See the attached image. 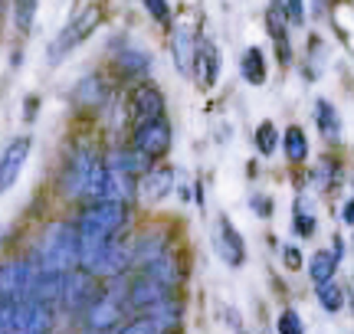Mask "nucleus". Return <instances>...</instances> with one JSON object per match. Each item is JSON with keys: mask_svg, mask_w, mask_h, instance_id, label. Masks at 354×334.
I'll return each instance as SVG.
<instances>
[{"mask_svg": "<svg viewBox=\"0 0 354 334\" xmlns=\"http://www.w3.org/2000/svg\"><path fill=\"white\" fill-rule=\"evenodd\" d=\"M30 262L37 266L43 275H73L79 269V233L76 223H50L46 230L39 233L37 249Z\"/></svg>", "mask_w": 354, "mask_h": 334, "instance_id": "f257e3e1", "label": "nucleus"}, {"mask_svg": "<svg viewBox=\"0 0 354 334\" xmlns=\"http://www.w3.org/2000/svg\"><path fill=\"white\" fill-rule=\"evenodd\" d=\"M128 311V279H109L99 288V295L92 298V305L82 315V334H115L125 324Z\"/></svg>", "mask_w": 354, "mask_h": 334, "instance_id": "f03ea898", "label": "nucleus"}, {"mask_svg": "<svg viewBox=\"0 0 354 334\" xmlns=\"http://www.w3.org/2000/svg\"><path fill=\"white\" fill-rule=\"evenodd\" d=\"M99 161H102V151L92 141H76L69 148V155L63 157V170H59V190H63L66 200H73V197L79 200L86 193L88 177H92V170H95Z\"/></svg>", "mask_w": 354, "mask_h": 334, "instance_id": "7ed1b4c3", "label": "nucleus"}, {"mask_svg": "<svg viewBox=\"0 0 354 334\" xmlns=\"http://www.w3.org/2000/svg\"><path fill=\"white\" fill-rule=\"evenodd\" d=\"M99 23H102V3H86V7H82L69 23L59 30V37L50 43V50H46V63L59 66L69 52L76 50V46H82V43L99 30Z\"/></svg>", "mask_w": 354, "mask_h": 334, "instance_id": "20e7f679", "label": "nucleus"}, {"mask_svg": "<svg viewBox=\"0 0 354 334\" xmlns=\"http://www.w3.org/2000/svg\"><path fill=\"white\" fill-rule=\"evenodd\" d=\"M39 269L30 259H0V302H30Z\"/></svg>", "mask_w": 354, "mask_h": 334, "instance_id": "39448f33", "label": "nucleus"}, {"mask_svg": "<svg viewBox=\"0 0 354 334\" xmlns=\"http://www.w3.org/2000/svg\"><path fill=\"white\" fill-rule=\"evenodd\" d=\"M171 144H174V128L165 118H154V121H145V125H135L131 131V148L138 151L148 164L154 161H165L171 155Z\"/></svg>", "mask_w": 354, "mask_h": 334, "instance_id": "423d86ee", "label": "nucleus"}, {"mask_svg": "<svg viewBox=\"0 0 354 334\" xmlns=\"http://www.w3.org/2000/svg\"><path fill=\"white\" fill-rule=\"evenodd\" d=\"M167 249H174V239H171V233L165 226H148V230H141L135 239H131V266L138 272L151 269L158 259L165 256Z\"/></svg>", "mask_w": 354, "mask_h": 334, "instance_id": "0eeeda50", "label": "nucleus"}, {"mask_svg": "<svg viewBox=\"0 0 354 334\" xmlns=\"http://www.w3.org/2000/svg\"><path fill=\"white\" fill-rule=\"evenodd\" d=\"M214 249L230 269L246 266V239L240 236V230L233 226V219L227 213H216V219H214Z\"/></svg>", "mask_w": 354, "mask_h": 334, "instance_id": "6e6552de", "label": "nucleus"}, {"mask_svg": "<svg viewBox=\"0 0 354 334\" xmlns=\"http://www.w3.org/2000/svg\"><path fill=\"white\" fill-rule=\"evenodd\" d=\"M174 177H177V170L171 164H154V167H148V170H145V174L138 177L135 204H141V206H158L161 200H167V197H171V190H174Z\"/></svg>", "mask_w": 354, "mask_h": 334, "instance_id": "1a4fd4ad", "label": "nucleus"}, {"mask_svg": "<svg viewBox=\"0 0 354 334\" xmlns=\"http://www.w3.org/2000/svg\"><path fill=\"white\" fill-rule=\"evenodd\" d=\"M99 279H92L88 272L76 269L73 275H66L63 285V302H59V311H69V315H86V308L92 305V298L99 295Z\"/></svg>", "mask_w": 354, "mask_h": 334, "instance_id": "9d476101", "label": "nucleus"}, {"mask_svg": "<svg viewBox=\"0 0 354 334\" xmlns=\"http://www.w3.org/2000/svg\"><path fill=\"white\" fill-rule=\"evenodd\" d=\"M174 292L161 285L154 275L148 272H138L135 279H128V311H138V315H148L154 305H161L165 298H171Z\"/></svg>", "mask_w": 354, "mask_h": 334, "instance_id": "9b49d317", "label": "nucleus"}, {"mask_svg": "<svg viewBox=\"0 0 354 334\" xmlns=\"http://www.w3.org/2000/svg\"><path fill=\"white\" fill-rule=\"evenodd\" d=\"M201 43V30L190 20H177L171 23V59H174L180 76H194V52Z\"/></svg>", "mask_w": 354, "mask_h": 334, "instance_id": "f8f14e48", "label": "nucleus"}, {"mask_svg": "<svg viewBox=\"0 0 354 334\" xmlns=\"http://www.w3.org/2000/svg\"><path fill=\"white\" fill-rule=\"evenodd\" d=\"M128 112L135 125L154 121V118H165V95L154 82H138L135 89L128 92Z\"/></svg>", "mask_w": 354, "mask_h": 334, "instance_id": "ddd939ff", "label": "nucleus"}, {"mask_svg": "<svg viewBox=\"0 0 354 334\" xmlns=\"http://www.w3.org/2000/svg\"><path fill=\"white\" fill-rule=\"evenodd\" d=\"M266 33H269L272 46H276V63L282 66V69L292 66L295 52H292L289 20H286V7H282V0H269V7H266Z\"/></svg>", "mask_w": 354, "mask_h": 334, "instance_id": "4468645a", "label": "nucleus"}, {"mask_svg": "<svg viewBox=\"0 0 354 334\" xmlns=\"http://www.w3.org/2000/svg\"><path fill=\"white\" fill-rule=\"evenodd\" d=\"M109 102H112V86L99 72H88L73 86V105L79 112H102Z\"/></svg>", "mask_w": 354, "mask_h": 334, "instance_id": "2eb2a0df", "label": "nucleus"}, {"mask_svg": "<svg viewBox=\"0 0 354 334\" xmlns=\"http://www.w3.org/2000/svg\"><path fill=\"white\" fill-rule=\"evenodd\" d=\"M220 69H223V56H220V46H216L210 37L201 33V43H197V52H194V76H197V86L203 92H210L220 82Z\"/></svg>", "mask_w": 354, "mask_h": 334, "instance_id": "dca6fc26", "label": "nucleus"}, {"mask_svg": "<svg viewBox=\"0 0 354 334\" xmlns=\"http://www.w3.org/2000/svg\"><path fill=\"white\" fill-rule=\"evenodd\" d=\"M30 144H33L30 135H20L0 151V197L20 180V170H24L26 157H30Z\"/></svg>", "mask_w": 354, "mask_h": 334, "instance_id": "f3484780", "label": "nucleus"}, {"mask_svg": "<svg viewBox=\"0 0 354 334\" xmlns=\"http://www.w3.org/2000/svg\"><path fill=\"white\" fill-rule=\"evenodd\" d=\"M112 63H115V72H118V76L135 79V82H148V72H151V56H148L145 50H131V46L115 50Z\"/></svg>", "mask_w": 354, "mask_h": 334, "instance_id": "a211bd4d", "label": "nucleus"}, {"mask_svg": "<svg viewBox=\"0 0 354 334\" xmlns=\"http://www.w3.org/2000/svg\"><path fill=\"white\" fill-rule=\"evenodd\" d=\"M315 128L322 131V138L328 144H342L344 125H342V112L335 108V102H328V99H318L315 102Z\"/></svg>", "mask_w": 354, "mask_h": 334, "instance_id": "6ab92c4d", "label": "nucleus"}, {"mask_svg": "<svg viewBox=\"0 0 354 334\" xmlns=\"http://www.w3.org/2000/svg\"><path fill=\"white\" fill-rule=\"evenodd\" d=\"M342 177H344V170L335 157H318L315 164H312V170H308V187L318 193H328L342 184Z\"/></svg>", "mask_w": 354, "mask_h": 334, "instance_id": "aec40b11", "label": "nucleus"}, {"mask_svg": "<svg viewBox=\"0 0 354 334\" xmlns=\"http://www.w3.org/2000/svg\"><path fill=\"white\" fill-rule=\"evenodd\" d=\"M240 76L246 86H266L269 79V66H266V52L259 46H246L240 56Z\"/></svg>", "mask_w": 354, "mask_h": 334, "instance_id": "412c9836", "label": "nucleus"}, {"mask_svg": "<svg viewBox=\"0 0 354 334\" xmlns=\"http://www.w3.org/2000/svg\"><path fill=\"white\" fill-rule=\"evenodd\" d=\"M338 266H342V259L335 256L331 249H318V253L308 256V279L315 285H325L338 275Z\"/></svg>", "mask_w": 354, "mask_h": 334, "instance_id": "4be33fe9", "label": "nucleus"}, {"mask_svg": "<svg viewBox=\"0 0 354 334\" xmlns=\"http://www.w3.org/2000/svg\"><path fill=\"white\" fill-rule=\"evenodd\" d=\"M282 155L289 157V164H305L312 148H308V135L302 131V125H289L282 135Z\"/></svg>", "mask_w": 354, "mask_h": 334, "instance_id": "5701e85b", "label": "nucleus"}, {"mask_svg": "<svg viewBox=\"0 0 354 334\" xmlns=\"http://www.w3.org/2000/svg\"><path fill=\"white\" fill-rule=\"evenodd\" d=\"M328 63V46H325V39L312 33L308 43H305V82H315L322 76V69Z\"/></svg>", "mask_w": 354, "mask_h": 334, "instance_id": "b1692460", "label": "nucleus"}, {"mask_svg": "<svg viewBox=\"0 0 354 334\" xmlns=\"http://www.w3.org/2000/svg\"><path fill=\"white\" fill-rule=\"evenodd\" d=\"M315 298L325 315H342L344 305H348V292H344V285L338 279H331L325 285H315Z\"/></svg>", "mask_w": 354, "mask_h": 334, "instance_id": "393cba45", "label": "nucleus"}, {"mask_svg": "<svg viewBox=\"0 0 354 334\" xmlns=\"http://www.w3.org/2000/svg\"><path fill=\"white\" fill-rule=\"evenodd\" d=\"M292 233L299 239H312L318 233V217H315V210H312V204L305 206V193H299L295 210H292Z\"/></svg>", "mask_w": 354, "mask_h": 334, "instance_id": "a878e982", "label": "nucleus"}, {"mask_svg": "<svg viewBox=\"0 0 354 334\" xmlns=\"http://www.w3.org/2000/svg\"><path fill=\"white\" fill-rule=\"evenodd\" d=\"M56 315H59V308H56V305L33 302V308H30V322H26V331L24 334H53Z\"/></svg>", "mask_w": 354, "mask_h": 334, "instance_id": "bb28decb", "label": "nucleus"}, {"mask_svg": "<svg viewBox=\"0 0 354 334\" xmlns=\"http://www.w3.org/2000/svg\"><path fill=\"white\" fill-rule=\"evenodd\" d=\"M253 144L263 157H272L279 151V144H282V135H279V128L272 121H259L253 131Z\"/></svg>", "mask_w": 354, "mask_h": 334, "instance_id": "cd10ccee", "label": "nucleus"}, {"mask_svg": "<svg viewBox=\"0 0 354 334\" xmlns=\"http://www.w3.org/2000/svg\"><path fill=\"white\" fill-rule=\"evenodd\" d=\"M37 10H39V0H13V26H17V33H30L33 30Z\"/></svg>", "mask_w": 354, "mask_h": 334, "instance_id": "c85d7f7f", "label": "nucleus"}, {"mask_svg": "<svg viewBox=\"0 0 354 334\" xmlns=\"http://www.w3.org/2000/svg\"><path fill=\"white\" fill-rule=\"evenodd\" d=\"M276 334H305L302 315L292 308V305H286V308L279 311V318H276Z\"/></svg>", "mask_w": 354, "mask_h": 334, "instance_id": "c756f323", "label": "nucleus"}, {"mask_svg": "<svg viewBox=\"0 0 354 334\" xmlns=\"http://www.w3.org/2000/svg\"><path fill=\"white\" fill-rule=\"evenodd\" d=\"M115 334H165V331H161L148 315H135V318H128V322L122 324Z\"/></svg>", "mask_w": 354, "mask_h": 334, "instance_id": "7c9ffc66", "label": "nucleus"}, {"mask_svg": "<svg viewBox=\"0 0 354 334\" xmlns=\"http://www.w3.org/2000/svg\"><path fill=\"white\" fill-rule=\"evenodd\" d=\"M141 7L151 13L154 23H161V26L174 23V13H171V3H167V0H141Z\"/></svg>", "mask_w": 354, "mask_h": 334, "instance_id": "2f4dec72", "label": "nucleus"}, {"mask_svg": "<svg viewBox=\"0 0 354 334\" xmlns=\"http://www.w3.org/2000/svg\"><path fill=\"white\" fill-rule=\"evenodd\" d=\"M289 26H305V0H282Z\"/></svg>", "mask_w": 354, "mask_h": 334, "instance_id": "473e14b6", "label": "nucleus"}, {"mask_svg": "<svg viewBox=\"0 0 354 334\" xmlns=\"http://www.w3.org/2000/svg\"><path fill=\"white\" fill-rule=\"evenodd\" d=\"M272 197H266V193H253V197H250V210H253L256 217L259 219H269L272 217Z\"/></svg>", "mask_w": 354, "mask_h": 334, "instance_id": "72a5a7b5", "label": "nucleus"}, {"mask_svg": "<svg viewBox=\"0 0 354 334\" xmlns=\"http://www.w3.org/2000/svg\"><path fill=\"white\" fill-rule=\"evenodd\" d=\"M302 259L305 256H302V249H299V246H292V243L282 246V262H286V269H292V272L302 269V266H305Z\"/></svg>", "mask_w": 354, "mask_h": 334, "instance_id": "f704fd0d", "label": "nucleus"}, {"mask_svg": "<svg viewBox=\"0 0 354 334\" xmlns=\"http://www.w3.org/2000/svg\"><path fill=\"white\" fill-rule=\"evenodd\" d=\"M342 219L354 230V187H351V197H348V200H344V206H342Z\"/></svg>", "mask_w": 354, "mask_h": 334, "instance_id": "c9c22d12", "label": "nucleus"}, {"mask_svg": "<svg viewBox=\"0 0 354 334\" xmlns=\"http://www.w3.org/2000/svg\"><path fill=\"white\" fill-rule=\"evenodd\" d=\"M331 253H335V256L338 259H344V239L342 236H338V233H335V236H331V246H328Z\"/></svg>", "mask_w": 354, "mask_h": 334, "instance_id": "e433bc0d", "label": "nucleus"}, {"mask_svg": "<svg viewBox=\"0 0 354 334\" xmlns=\"http://www.w3.org/2000/svg\"><path fill=\"white\" fill-rule=\"evenodd\" d=\"M0 233H3V226H0Z\"/></svg>", "mask_w": 354, "mask_h": 334, "instance_id": "4c0bfd02", "label": "nucleus"}]
</instances>
